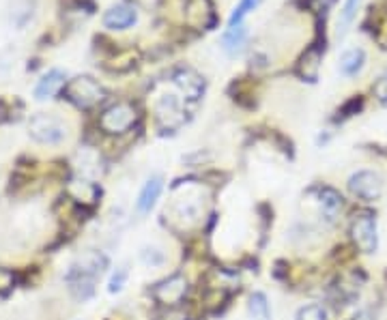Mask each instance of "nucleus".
<instances>
[{
  "label": "nucleus",
  "mask_w": 387,
  "mask_h": 320,
  "mask_svg": "<svg viewBox=\"0 0 387 320\" xmlns=\"http://www.w3.org/2000/svg\"><path fill=\"white\" fill-rule=\"evenodd\" d=\"M63 97L80 110H91L105 99V91L97 80L88 78V76H78L65 84Z\"/></svg>",
  "instance_id": "1"
},
{
  "label": "nucleus",
  "mask_w": 387,
  "mask_h": 320,
  "mask_svg": "<svg viewBox=\"0 0 387 320\" xmlns=\"http://www.w3.org/2000/svg\"><path fill=\"white\" fill-rule=\"evenodd\" d=\"M28 133L39 145H58L67 135V127L58 116L52 114H34L28 121Z\"/></svg>",
  "instance_id": "2"
},
{
  "label": "nucleus",
  "mask_w": 387,
  "mask_h": 320,
  "mask_svg": "<svg viewBox=\"0 0 387 320\" xmlns=\"http://www.w3.org/2000/svg\"><path fill=\"white\" fill-rule=\"evenodd\" d=\"M138 114H136V108L125 101L121 103H114L110 105L108 110H105L99 119V125L105 133H112V135H119V133H125L133 127Z\"/></svg>",
  "instance_id": "3"
},
{
  "label": "nucleus",
  "mask_w": 387,
  "mask_h": 320,
  "mask_svg": "<svg viewBox=\"0 0 387 320\" xmlns=\"http://www.w3.org/2000/svg\"><path fill=\"white\" fill-rule=\"evenodd\" d=\"M348 189L362 200H376L383 194V179L372 170H360L348 179Z\"/></svg>",
  "instance_id": "4"
},
{
  "label": "nucleus",
  "mask_w": 387,
  "mask_h": 320,
  "mask_svg": "<svg viewBox=\"0 0 387 320\" xmlns=\"http://www.w3.org/2000/svg\"><path fill=\"white\" fill-rule=\"evenodd\" d=\"M350 234H353V241L358 243V247L366 254L376 252L379 247V234H376V220L370 215V213H364V215H358L353 226H350Z\"/></svg>",
  "instance_id": "5"
},
{
  "label": "nucleus",
  "mask_w": 387,
  "mask_h": 320,
  "mask_svg": "<svg viewBox=\"0 0 387 320\" xmlns=\"http://www.w3.org/2000/svg\"><path fill=\"white\" fill-rule=\"evenodd\" d=\"M155 116H157V121H159L162 127H168V129L179 127L185 121L181 99L177 95H172V93L162 95L155 101Z\"/></svg>",
  "instance_id": "6"
},
{
  "label": "nucleus",
  "mask_w": 387,
  "mask_h": 320,
  "mask_svg": "<svg viewBox=\"0 0 387 320\" xmlns=\"http://www.w3.org/2000/svg\"><path fill=\"white\" fill-rule=\"evenodd\" d=\"M105 269H108V256L101 254V252H95V250H88L84 252L67 273V279L69 277H86V279H95L97 275H101Z\"/></svg>",
  "instance_id": "7"
},
{
  "label": "nucleus",
  "mask_w": 387,
  "mask_h": 320,
  "mask_svg": "<svg viewBox=\"0 0 387 320\" xmlns=\"http://www.w3.org/2000/svg\"><path fill=\"white\" fill-rule=\"evenodd\" d=\"M188 295V279L183 275H170L153 288V297L164 305H177Z\"/></svg>",
  "instance_id": "8"
},
{
  "label": "nucleus",
  "mask_w": 387,
  "mask_h": 320,
  "mask_svg": "<svg viewBox=\"0 0 387 320\" xmlns=\"http://www.w3.org/2000/svg\"><path fill=\"white\" fill-rule=\"evenodd\" d=\"M314 200L319 204V213H321V220H325L327 224H334L336 218L340 215L342 211V196L332 189V187H319L314 192Z\"/></svg>",
  "instance_id": "9"
},
{
  "label": "nucleus",
  "mask_w": 387,
  "mask_h": 320,
  "mask_svg": "<svg viewBox=\"0 0 387 320\" xmlns=\"http://www.w3.org/2000/svg\"><path fill=\"white\" fill-rule=\"evenodd\" d=\"M172 82L181 91V95L190 101H196L204 93V80L192 69H179L177 74L172 76Z\"/></svg>",
  "instance_id": "10"
},
{
  "label": "nucleus",
  "mask_w": 387,
  "mask_h": 320,
  "mask_svg": "<svg viewBox=\"0 0 387 320\" xmlns=\"http://www.w3.org/2000/svg\"><path fill=\"white\" fill-rule=\"evenodd\" d=\"M138 20V13L131 5H114L105 11L103 15V26L110 30H125L129 26H133Z\"/></svg>",
  "instance_id": "11"
},
{
  "label": "nucleus",
  "mask_w": 387,
  "mask_h": 320,
  "mask_svg": "<svg viewBox=\"0 0 387 320\" xmlns=\"http://www.w3.org/2000/svg\"><path fill=\"white\" fill-rule=\"evenodd\" d=\"M162 189H164L162 176H151V179L143 185V189H140V194H138V200H136V208H138L140 215L151 213V208L155 206V202L162 196Z\"/></svg>",
  "instance_id": "12"
},
{
  "label": "nucleus",
  "mask_w": 387,
  "mask_h": 320,
  "mask_svg": "<svg viewBox=\"0 0 387 320\" xmlns=\"http://www.w3.org/2000/svg\"><path fill=\"white\" fill-rule=\"evenodd\" d=\"M65 84H67V82H65V74H63V71H58V69L48 71V74L39 80L37 88H34V97H37L39 101L52 99L54 95L63 93Z\"/></svg>",
  "instance_id": "13"
},
{
  "label": "nucleus",
  "mask_w": 387,
  "mask_h": 320,
  "mask_svg": "<svg viewBox=\"0 0 387 320\" xmlns=\"http://www.w3.org/2000/svg\"><path fill=\"white\" fill-rule=\"evenodd\" d=\"M319 69H321V50L319 48H310L297 62V74L308 80L314 82L319 78Z\"/></svg>",
  "instance_id": "14"
},
{
  "label": "nucleus",
  "mask_w": 387,
  "mask_h": 320,
  "mask_svg": "<svg viewBox=\"0 0 387 320\" xmlns=\"http://www.w3.org/2000/svg\"><path fill=\"white\" fill-rule=\"evenodd\" d=\"M245 41H248V28H245V24L228 26V30L222 34V48L228 56L239 54L243 50Z\"/></svg>",
  "instance_id": "15"
},
{
  "label": "nucleus",
  "mask_w": 387,
  "mask_h": 320,
  "mask_svg": "<svg viewBox=\"0 0 387 320\" xmlns=\"http://www.w3.org/2000/svg\"><path fill=\"white\" fill-rule=\"evenodd\" d=\"M366 62V52L362 48H350L340 56V74L342 76H358Z\"/></svg>",
  "instance_id": "16"
},
{
  "label": "nucleus",
  "mask_w": 387,
  "mask_h": 320,
  "mask_svg": "<svg viewBox=\"0 0 387 320\" xmlns=\"http://www.w3.org/2000/svg\"><path fill=\"white\" fill-rule=\"evenodd\" d=\"M250 314L254 316V320H271L269 301H267L265 293H254L250 297Z\"/></svg>",
  "instance_id": "17"
},
{
  "label": "nucleus",
  "mask_w": 387,
  "mask_h": 320,
  "mask_svg": "<svg viewBox=\"0 0 387 320\" xmlns=\"http://www.w3.org/2000/svg\"><path fill=\"white\" fill-rule=\"evenodd\" d=\"M258 5H261V0H239V5H237V7L232 9V13H230L228 26H239V24H243L245 15H248L250 11H254Z\"/></svg>",
  "instance_id": "18"
},
{
  "label": "nucleus",
  "mask_w": 387,
  "mask_h": 320,
  "mask_svg": "<svg viewBox=\"0 0 387 320\" xmlns=\"http://www.w3.org/2000/svg\"><path fill=\"white\" fill-rule=\"evenodd\" d=\"M32 18V0H18L11 7V24L24 26Z\"/></svg>",
  "instance_id": "19"
},
{
  "label": "nucleus",
  "mask_w": 387,
  "mask_h": 320,
  "mask_svg": "<svg viewBox=\"0 0 387 320\" xmlns=\"http://www.w3.org/2000/svg\"><path fill=\"white\" fill-rule=\"evenodd\" d=\"M362 5V0H346L344 7H342V13H340V34L346 32V28L350 26V22L355 20V13Z\"/></svg>",
  "instance_id": "20"
},
{
  "label": "nucleus",
  "mask_w": 387,
  "mask_h": 320,
  "mask_svg": "<svg viewBox=\"0 0 387 320\" xmlns=\"http://www.w3.org/2000/svg\"><path fill=\"white\" fill-rule=\"evenodd\" d=\"M295 320H327V309L323 305H306L297 312Z\"/></svg>",
  "instance_id": "21"
},
{
  "label": "nucleus",
  "mask_w": 387,
  "mask_h": 320,
  "mask_svg": "<svg viewBox=\"0 0 387 320\" xmlns=\"http://www.w3.org/2000/svg\"><path fill=\"white\" fill-rule=\"evenodd\" d=\"M125 281H127V269L125 267H121V269H117V273L110 277V284H108V293H121L123 291V286H125Z\"/></svg>",
  "instance_id": "22"
},
{
  "label": "nucleus",
  "mask_w": 387,
  "mask_h": 320,
  "mask_svg": "<svg viewBox=\"0 0 387 320\" xmlns=\"http://www.w3.org/2000/svg\"><path fill=\"white\" fill-rule=\"evenodd\" d=\"M143 262L151 267H159L164 262V254L155 250V247H147V250H143Z\"/></svg>",
  "instance_id": "23"
},
{
  "label": "nucleus",
  "mask_w": 387,
  "mask_h": 320,
  "mask_svg": "<svg viewBox=\"0 0 387 320\" xmlns=\"http://www.w3.org/2000/svg\"><path fill=\"white\" fill-rule=\"evenodd\" d=\"M13 284H15V275H13L9 269H3V267H0V293L11 291Z\"/></svg>",
  "instance_id": "24"
},
{
  "label": "nucleus",
  "mask_w": 387,
  "mask_h": 320,
  "mask_svg": "<svg viewBox=\"0 0 387 320\" xmlns=\"http://www.w3.org/2000/svg\"><path fill=\"white\" fill-rule=\"evenodd\" d=\"M374 95L379 101H387V76H383L376 84H374Z\"/></svg>",
  "instance_id": "25"
},
{
  "label": "nucleus",
  "mask_w": 387,
  "mask_h": 320,
  "mask_svg": "<svg viewBox=\"0 0 387 320\" xmlns=\"http://www.w3.org/2000/svg\"><path fill=\"white\" fill-rule=\"evenodd\" d=\"M362 99H350L346 105H344V108H342V116H350V114H353V112H358L360 108H362Z\"/></svg>",
  "instance_id": "26"
}]
</instances>
